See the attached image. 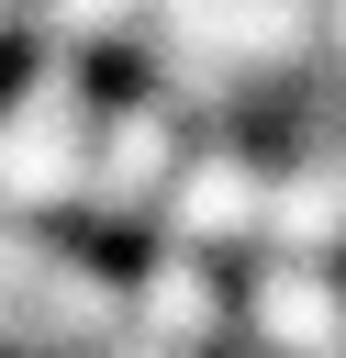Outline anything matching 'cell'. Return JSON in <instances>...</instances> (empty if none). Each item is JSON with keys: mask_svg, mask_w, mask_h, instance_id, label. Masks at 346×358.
I'll return each instance as SVG.
<instances>
[{"mask_svg": "<svg viewBox=\"0 0 346 358\" xmlns=\"http://www.w3.org/2000/svg\"><path fill=\"white\" fill-rule=\"evenodd\" d=\"M123 280H134V324L145 347H179V358H223L234 347V257H201L179 235H145L123 246Z\"/></svg>", "mask_w": 346, "mask_h": 358, "instance_id": "277c9868", "label": "cell"}, {"mask_svg": "<svg viewBox=\"0 0 346 358\" xmlns=\"http://www.w3.org/2000/svg\"><path fill=\"white\" fill-rule=\"evenodd\" d=\"M234 358H346V257L257 246L234 280Z\"/></svg>", "mask_w": 346, "mask_h": 358, "instance_id": "3957f363", "label": "cell"}, {"mask_svg": "<svg viewBox=\"0 0 346 358\" xmlns=\"http://www.w3.org/2000/svg\"><path fill=\"white\" fill-rule=\"evenodd\" d=\"M268 168H279V145H257L246 123H201L190 157H179V179H167V201H156V235H179L201 257H257V235H268Z\"/></svg>", "mask_w": 346, "mask_h": 358, "instance_id": "7a4b0ae2", "label": "cell"}, {"mask_svg": "<svg viewBox=\"0 0 346 358\" xmlns=\"http://www.w3.org/2000/svg\"><path fill=\"white\" fill-rule=\"evenodd\" d=\"M190 112L156 90V78H112L100 90V134H89V190H78V235H100V246H145L156 235V201H167V179H179V157H190Z\"/></svg>", "mask_w": 346, "mask_h": 358, "instance_id": "6da1fadb", "label": "cell"}]
</instances>
